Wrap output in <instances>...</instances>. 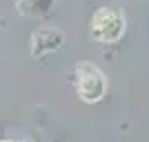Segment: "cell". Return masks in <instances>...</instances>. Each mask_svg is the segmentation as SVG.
Masks as SVG:
<instances>
[{
  "mask_svg": "<svg viewBox=\"0 0 149 142\" xmlns=\"http://www.w3.org/2000/svg\"><path fill=\"white\" fill-rule=\"evenodd\" d=\"M125 31H127V18H125L123 9H118V7H100L91 16L89 36L96 42L102 44L118 42L125 36Z\"/></svg>",
  "mask_w": 149,
  "mask_h": 142,
  "instance_id": "obj_1",
  "label": "cell"
},
{
  "mask_svg": "<svg viewBox=\"0 0 149 142\" xmlns=\"http://www.w3.org/2000/svg\"><path fill=\"white\" fill-rule=\"evenodd\" d=\"M76 91L78 98L87 105H96L107 93V78L96 64L80 62L76 67Z\"/></svg>",
  "mask_w": 149,
  "mask_h": 142,
  "instance_id": "obj_2",
  "label": "cell"
},
{
  "mask_svg": "<svg viewBox=\"0 0 149 142\" xmlns=\"http://www.w3.org/2000/svg\"><path fill=\"white\" fill-rule=\"evenodd\" d=\"M65 47V31L56 27H38L31 33V56L47 58Z\"/></svg>",
  "mask_w": 149,
  "mask_h": 142,
  "instance_id": "obj_3",
  "label": "cell"
},
{
  "mask_svg": "<svg viewBox=\"0 0 149 142\" xmlns=\"http://www.w3.org/2000/svg\"><path fill=\"white\" fill-rule=\"evenodd\" d=\"M56 0H16V9L22 16H47Z\"/></svg>",
  "mask_w": 149,
  "mask_h": 142,
  "instance_id": "obj_4",
  "label": "cell"
},
{
  "mask_svg": "<svg viewBox=\"0 0 149 142\" xmlns=\"http://www.w3.org/2000/svg\"><path fill=\"white\" fill-rule=\"evenodd\" d=\"M5 142H7V140H5Z\"/></svg>",
  "mask_w": 149,
  "mask_h": 142,
  "instance_id": "obj_5",
  "label": "cell"
}]
</instances>
